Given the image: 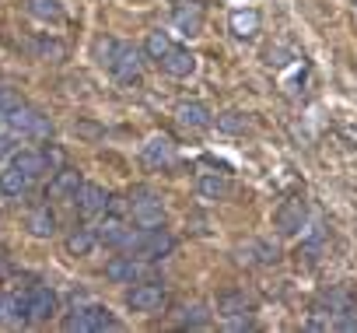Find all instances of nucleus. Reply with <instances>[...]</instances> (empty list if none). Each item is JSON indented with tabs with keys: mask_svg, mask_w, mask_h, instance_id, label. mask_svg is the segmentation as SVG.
I'll use <instances>...</instances> for the list:
<instances>
[{
	"mask_svg": "<svg viewBox=\"0 0 357 333\" xmlns=\"http://www.w3.org/2000/svg\"><path fill=\"white\" fill-rule=\"evenodd\" d=\"M123 249L137 253L140 260H161V256H168L175 249V239L168 232H161V225L158 228H137V232L126 235V246Z\"/></svg>",
	"mask_w": 357,
	"mask_h": 333,
	"instance_id": "1",
	"label": "nucleus"
},
{
	"mask_svg": "<svg viewBox=\"0 0 357 333\" xmlns=\"http://www.w3.org/2000/svg\"><path fill=\"white\" fill-rule=\"evenodd\" d=\"M0 123H4L8 130H15L18 137H32V140H50V137H53L50 116H43V112L32 109V105H18L15 112H8Z\"/></svg>",
	"mask_w": 357,
	"mask_h": 333,
	"instance_id": "2",
	"label": "nucleus"
},
{
	"mask_svg": "<svg viewBox=\"0 0 357 333\" xmlns=\"http://www.w3.org/2000/svg\"><path fill=\"white\" fill-rule=\"evenodd\" d=\"M126 207H130L137 228H158V225L165 221V207H161V200H158L147 186H137V190L130 193Z\"/></svg>",
	"mask_w": 357,
	"mask_h": 333,
	"instance_id": "3",
	"label": "nucleus"
},
{
	"mask_svg": "<svg viewBox=\"0 0 357 333\" xmlns=\"http://www.w3.org/2000/svg\"><path fill=\"white\" fill-rule=\"evenodd\" d=\"M119 323L112 319L109 309L102 305H88V309H74L67 319H63V330H77V333H102V330H116Z\"/></svg>",
	"mask_w": 357,
	"mask_h": 333,
	"instance_id": "4",
	"label": "nucleus"
},
{
	"mask_svg": "<svg viewBox=\"0 0 357 333\" xmlns=\"http://www.w3.org/2000/svg\"><path fill=\"white\" fill-rule=\"evenodd\" d=\"M109 71H112V74H116L123 84H133V81H140V71H144V53H140L137 46H130V43H119V46H116V53H112Z\"/></svg>",
	"mask_w": 357,
	"mask_h": 333,
	"instance_id": "5",
	"label": "nucleus"
},
{
	"mask_svg": "<svg viewBox=\"0 0 357 333\" xmlns=\"http://www.w3.org/2000/svg\"><path fill=\"white\" fill-rule=\"evenodd\" d=\"M165 288L161 284H137L133 281V288L126 291V305L133 309V312H144V316H151V312H158L161 305H165Z\"/></svg>",
	"mask_w": 357,
	"mask_h": 333,
	"instance_id": "6",
	"label": "nucleus"
},
{
	"mask_svg": "<svg viewBox=\"0 0 357 333\" xmlns=\"http://www.w3.org/2000/svg\"><path fill=\"white\" fill-rule=\"evenodd\" d=\"M81 172H74V169H67V165H63V169H56L53 172V179H50V186H46V200H74L77 197V190H81Z\"/></svg>",
	"mask_w": 357,
	"mask_h": 333,
	"instance_id": "7",
	"label": "nucleus"
},
{
	"mask_svg": "<svg viewBox=\"0 0 357 333\" xmlns=\"http://www.w3.org/2000/svg\"><path fill=\"white\" fill-rule=\"evenodd\" d=\"M305 218H308L305 200H287V204L277 207V214H273V228H277L280 235H298V232L305 228Z\"/></svg>",
	"mask_w": 357,
	"mask_h": 333,
	"instance_id": "8",
	"label": "nucleus"
},
{
	"mask_svg": "<svg viewBox=\"0 0 357 333\" xmlns=\"http://www.w3.org/2000/svg\"><path fill=\"white\" fill-rule=\"evenodd\" d=\"M74 204H77L81 218H95V214H105V211H109V193H105L98 183H81Z\"/></svg>",
	"mask_w": 357,
	"mask_h": 333,
	"instance_id": "9",
	"label": "nucleus"
},
{
	"mask_svg": "<svg viewBox=\"0 0 357 333\" xmlns=\"http://www.w3.org/2000/svg\"><path fill=\"white\" fill-rule=\"evenodd\" d=\"M140 158L151 165V169H168L172 158H175V144H172L165 133H154V137H147V144L140 147Z\"/></svg>",
	"mask_w": 357,
	"mask_h": 333,
	"instance_id": "10",
	"label": "nucleus"
},
{
	"mask_svg": "<svg viewBox=\"0 0 357 333\" xmlns=\"http://www.w3.org/2000/svg\"><path fill=\"white\" fill-rule=\"evenodd\" d=\"M25 295H29V323H46V319L56 316V295H53L50 288L36 284V288H29Z\"/></svg>",
	"mask_w": 357,
	"mask_h": 333,
	"instance_id": "11",
	"label": "nucleus"
},
{
	"mask_svg": "<svg viewBox=\"0 0 357 333\" xmlns=\"http://www.w3.org/2000/svg\"><path fill=\"white\" fill-rule=\"evenodd\" d=\"M158 64H161V71H165L168 77H190V74L197 71V57H193L190 50H183V46H172Z\"/></svg>",
	"mask_w": 357,
	"mask_h": 333,
	"instance_id": "12",
	"label": "nucleus"
},
{
	"mask_svg": "<svg viewBox=\"0 0 357 333\" xmlns=\"http://www.w3.org/2000/svg\"><path fill=\"white\" fill-rule=\"evenodd\" d=\"M175 119L183 123L186 130H207L214 123V112L204 102H183V105L175 109Z\"/></svg>",
	"mask_w": 357,
	"mask_h": 333,
	"instance_id": "13",
	"label": "nucleus"
},
{
	"mask_svg": "<svg viewBox=\"0 0 357 333\" xmlns=\"http://www.w3.org/2000/svg\"><path fill=\"white\" fill-rule=\"evenodd\" d=\"M105 277H109L112 284H133V281L140 277V263H137L133 256H112V260L105 263Z\"/></svg>",
	"mask_w": 357,
	"mask_h": 333,
	"instance_id": "14",
	"label": "nucleus"
},
{
	"mask_svg": "<svg viewBox=\"0 0 357 333\" xmlns=\"http://www.w3.org/2000/svg\"><path fill=\"white\" fill-rule=\"evenodd\" d=\"M25 228L36 239H50V235H56V214L50 207H36V211L25 214Z\"/></svg>",
	"mask_w": 357,
	"mask_h": 333,
	"instance_id": "15",
	"label": "nucleus"
},
{
	"mask_svg": "<svg viewBox=\"0 0 357 333\" xmlns=\"http://www.w3.org/2000/svg\"><path fill=\"white\" fill-rule=\"evenodd\" d=\"M29 186H32V179H29L22 169H15V165L0 172V193L11 197V200H22V197L29 193Z\"/></svg>",
	"mask_w": 357,
	"mask_h": 333,
	"instance_id": "16",
	"label": "nucleus"
},
{
	"mask_svg": "<svg viewBox=\"0 0 357 333\" xmlns=\"http://www.w3.org/2000/svg\"><path fill=\"white\" fill-rule=\"evenodd\" d=\"M259 25H263V18H259V11H252V8L235 11V15L228 18V29H231L238 39H252V36L259 32Z\"/></svg>",
	"mask_w": 357,
	"mask_h": 333,
	"instance_id": "17",
	"label": "nucleus"
},
{
	"mask_svg": "<svg viewBox=\"0 0 357 333\" xmlns=\"http://www.w3.org/2000/svg\"><path fill=\"white\" fill-rule=\"evenodd\" d=\"M11 158H15V169H22L29 179H39V176L46 172V158H43V151H22V147H18Z\"/></svg>",
	"mask_w": 357,
	"mask_h": 333,
	"instance_id": "18",
	"label": "nucleus"
},
{
	"mask_svg": "<svg viewBox=\"0 0 357 333\" xmlns=\"http://www.w3.org/2000/svg\"><path fill=\"white\" fill-rule=\"evenodd\" d=\"M95 235H98V242H102V246L123 249V246H126V235H130V228H126L119 218H105V225H102Z\"/></svg>",
	"mask_w": 357,
	"mask_h": 333,
	"instance_id": "19",
	"label": "nucleus"
},
{
	"mask_svg": "<svg viewBox=\"0 0 357 333\" xmlns=\"http://www.w3.org/2000/svg\"><path fill=\"white\" fill-rule=\"evenodd\" d=\"M245 312H249V298L242 291H221L218 295V316L235 319V316H245Z\"/></svg>",
	"mask_w": 357,
	"mask_h": 333,
	"instance_id": "20",
	"label": "nucleus"
},
{
	"mask_svg": "<svg viewBox=\"0 0 357 333\" xmlns=\"http://www.w3.org/2000/svg\"><path fill=\"white\" fill-rule=\"evenodd\" d=\"M0 323H11V326L29 323V295H4V319Z\"/></svg>",
	"mask_w": 357,
	"mask_h": 333,
	"instance_id": "21",
	"label": "nucleus"
},
{
	"mask_svg": "<svg viewBox=\"0 0 357 333\" xmlns=\"http://www.w3.org/2000/svg\"><path fill=\"white\" fill-rule=\"evenodd\" d=\"M197 193L204 197V200H225L228 193H231V186H228V179L225 176H200L197 179Z\"/></svg>",
	"mask_w": 357,
	"mask_h": 333,
	"instance_id": "22",
	"label": "nucleus"
},
{
	"mask_svg": "<svg viewBox=\"0 0 357 333\" xmlns=\"http://www.w3.org/2000/svg\"><path fill=\"white\" fill-rule=\"evenodd\" d=\"M98 246V235L91 228H74L67 235V253L70 256H91V249Z\"/></svg>",
	"mask_w": 357,
	"mask_h": 333,
	"instance_id": "23",
	"label": "nucleus"
},
{
	"mask_svg": "<svg viewBox=\"0 0 357 333\" xmlns=\"http://www.w3.org/2000/svg\"><path fill=\"white\" fill-rule=\"evenodd\" d=\"M175 25L183 29V36H200V29H204L200 8H178L175 11Z\"/></svg>",
	"mask_w": 357,
	"mask_h": 333,
	"instance_id": "24",
	"label": "nucleus"
},
{
	"mask_svg": "<svg viewBox=\"0 0 357 333\" xmlns=\"http://www.w3.org/2000/svg\"><path fill=\"white\" fill-rule=\"evenodd\" d=\"M25 8L39 22H60V0H25Z\"/></svg>",
	"mask_w": 357,
	"mask_h": 333,
	"instance_id": "25",
	"label": "nucleus"
},
{
	"mask_svg": "<svg viewBox=\"0 0 357 333\" xmlns=\"http://www.w3.org/2000/svg\"><path fill=\"white\" fill-rule=\"evenodd\" d=\"M172 50V39H168V32H161V29H154V32H147V43H144V53L151 57V60H161L165 53Z\"/></svg>",
	"mask_w": 357,
	"mask_h": 333,
	"instance_id": "26",
	"label": "nucleus"
},
{
	"mask_svg": "<svg viewBox=\"0 0 357 333\" xmlns=\"http://www.w3.org/2000/svg\"><path fill=\"white\" fill-rule=\"evenodd\" d=\"M218 130H225V133H245L249 130V116L238 112V109H228V112L218 116Z\"/></svg>",
	"mask_w": 357,
	"mask_h": 333,
	"instance_id": "27",
	"label": "nucleus"
},
{
	"mask_svg": "<svg viewBox=\"0 0 357 333\" xmlns=\"http://www.w3.org/2000/svg\"><path fill=\"white\" fill-rule=\"evenodd\" d=\"M211 323V309L207 305H186L183 309V326H207Z\"/></svg>",
	"mask_w": 357,
	"mask_h": 333,
	"instance_id": "28",
	"label": "nucleus"
},
{
	"mask_svg": "<svg viewBox=\"0 0 357 333\" xmlns=\"http://www.w3.org/2000/svg\"><path fill=\"white\" fill-rule=\"evenodd\" d=\"M308 330H329L333 326V312L326 309V305H315L312 312H308V323H305Z\"/></svg>",
	"mask_w": 357,
	"mask_h": 333,
	"instance_id": "29",
	"label": "nucleus"
},
{
	"mask_svg": "<svg viewBox=\"0 0 357 333\" xmlns=\"http://www.w3.org/2000/svg\"><path fill=\"white\" fill-rule=\"evenodd\" d=\"M22 105V95L15 88H0V119H4L8 112H15Z\"/></svg>",
	"mask_w": 357,
	"mask_h": 333,
	"instance_id": "30",
	"label": "nucleus"
},
{
	"mask_svg": "<svg viewBox=\"0 0 357 333\" xmlns=\"http://www.w3.org/2000/svg\"><path fill=\"white\" fill-rule=\"evenodd\" d=\"M18 140H22V137H18L15 130H8V126L0 130V158H8V154H15V151H18Z\"/></svg>",
	"mask_w": 357,
	"mask_h": 333,
	"instance_id": "31",
	"label": "nucleus"
},
{
	"mask_svg": "<svg viewBox=\"0 0 357 333\" xmlns=\"http://www.w3.org/2000/svg\"><path fill=\"white\" fill-rule=\"evenodd\" d=\"M74 133H77V137H84V140H98L105 130H102L98 123H91V119H81V123H74Z\"/></svg>",
	"mask_w": 357,
	"mask_h": 333,
	"instance_id": "32",
	"label": "nucleus"
},
{
	"mask_svg": "<svg viewBox=\"0 0 357 333\" xmlns=\"http://www.w3.org/2000/svg\"><path fill=\"white\" fill-rule=\"evenodd\" d=\"M116 46H119V43H112V39H98V43H95L98 64H112V53H116Z\"/></svg>",
	"mask_w": 357,
	"mask_h": 333,
	"instance_id": "33",
	"label": "nucleus"
},
{
	"mask_svg": "<svg viewBox=\"0 0 357 333\" xmlns=\"http://www.w3.org/2000/svg\"><path fill=\"white\" fill-rule=\"evenodd\" d=\"M0 319H4V295H0Z\"/></svg>",
	"mask_w": 357,
	"mask_h": 333,
	"instance_id": "34",
	"label": "nucleus"
}]
</instances>
